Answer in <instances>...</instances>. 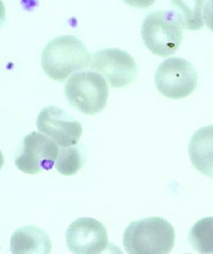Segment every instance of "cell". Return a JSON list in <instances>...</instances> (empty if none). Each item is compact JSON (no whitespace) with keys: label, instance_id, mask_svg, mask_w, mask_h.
I'll list each match as a JSON object with an SVG mask.
<instances>
[{"label":"cell","instance_id":"cell-4","mask_svg":"<svg viewBox=\"0 0 213 254\" xmlns=\"http://www.w3.org/2000/svg\"><path fill=\"white\" fill-rule=\"evenodd\" d=\"M64 92L70 105L85 115L102 112L107 105L108 84L102 75L92 71L73 74L65 83Z\"/></svg>","mask_w":213,"mask_h":254},{"label":"cell","instance_id":"cell-13","mask_svg":"<svg viewBox=\"0 0 213 254\" xmlns=\"http://www.w3.org/2000/svg\"><path fill=\"white\" fill-rule=\"evenodd\" d=\"M176 14L183 27L191 30L201 29L203 23L202 7L204 1H172Z\"/></svg>","mask_w":213,"mask_h":254},{"label":"cell","instance_id":"cell-15","mask_svg":"<svg viewBox=\"0 0 213 254\" xmlns=\"http://www.w3.org/2000/svg\"><path fill=\"white\" fill-rule=\"evenodd\" d=\"M203 18L206 25L213 32V0L208 1L203 9Z\"/></svg>","mask_w":213,"mask_h":254},{"label":"cell","instance_id":"cell-3","mask_svg":"<svg viewBox=\"0 0 213 254\" xmlns=\"http://www.w3.org/2000/svg\"><path fill=\"white\" fill-rule=\"evenodd\" d=\"M141 34L144 44L151 53L167 58L180 47L183 26L173 11H156L144 19Z\"/></svg>","mask_w":213,"mask_h":254},{"label":"cell","instance_id":"cell-17","mask_svg":"<svg viewBox=\"0 0 213 254\" xmlns=\"http://www.w3.org/2000/svg\"></svg>","mask_w":213,"mask_h":254},{"label":"cell","instance_id":"cell-14","mask_svg":"<svg viewBox=\"0 0 213 254\" xmlns=\"http://www.w3.org/2000/svg\"><path fill=\"white\" fill-rule=\"evenodd\" d=\"M85 159L79 146H70L59 149L56 169L60 174L72 176L84 167Z\"/></svg>","mask_w":213,"mask_h":254},{"label":"cell","instance_id":"cell-9","mask_svg":"<svg viewBox=\"0 0 213 254\" xmlns=\"http://www.w3.org/2000/svg\"><path fill=\"white\" fill-rule=\"evenodd\" d=\"M66 244L74 254H100L108 245L107 231L93 218H78L66 232Z\"/></svg>","mask_w":213,"mask_h":254},{"label":"cell","instance_id":"cell-2","mask_svg":"<svg viewBox=\"0 0 213 254\" xmlns=\"http://www.w3.org/2000/svg\"><path fill=\"white\" fill-rule=\"evenodd\" d=\"M91 56L81 40L63 35L51 40L42 55V66L51 79L63 82L68 76L88 67Z\"/></svg>","mask_w":213,"mask_h":254},{"label":"cell","instance_id":"cell-10","mask_svg":"<svg viewBox=\"0 0 213 254\" xmlns=\"http://www.w3.org/2000/svg\"><path fill=\"white\" fill-rule=\"evenodd\" d=\"M188 148L193 167L213 179V125L198 130L191 137Z\"/></svg>","mask_w":213,"mask_h":254},{"label":"cell","instance_id":"cell-11","mask_svg":"<svg viewBox=\"0 0 213 254\" xmlns=\"http://www.w3.org/2000/svg\"><path fill=\"white\" fill-rule=\"evenodd\" d=\"M52 244L46 232L36 226H24L14 232L10 241L12 254H50Z\"/></svg>","mask_w":213,"mask_h":254},{"label":"cell","instance_id":"cell-16","mask_svg":"<svg viewBox=\"0 0 213 254\" xmlns=\"http://www.w3.org/2000/svg\"><path fill=\"white\" fill-rule=\"evenodd\" d=\"M100 254H124L119 247L113 243H109Z\"/></svg>","mask_w":213,"mask_h":254},{"label":"cell","instance_id":"cell-7","mask_svg":"<svg viewBox=\"0 0 213 254\" xmlns=\"http://www.w3.org/2000/svg\"><path fill=\"white\" fill-rule=\"evenodd\" d=\"M91 68L101 73L111 87H127L137 77V66L134 58L119 49H106L97 52L92 59Z\"/></svg>","mask_w":213,"mask_h":254},{"label":"cell","instance_id":"cell-8","mask_svg":"<svg viewBox=\"0 0 213 254\" xmlns=\"http://www.w3.org/2000/svg\"><path fill=\"white\" fill-rule=\"evenodd\" d=\"M37 125L39 131L62 148L76 145L83 133L81 123L56 106L43 109L38 116Z\"/></svg>","mask_w":213,"mask_h":254},{"label":"cell","instance_id":"cell-1","mask_svg":"<svg viewBox=\"0 0 213 254\" xmlns=\"http://www.w3.org/2000/svg\"><path fill=\"white\" fill-rule=\"evenodd\" d=\"M175 238L173 227L164 218L154 217L131 222L123 244L128 254H170Z\"/></svg>","mask_w":213,"mask_h":254},{"label":"cell","instance_id":"cell-5","mask_svg":"<svg viewBox=\"0 0 213 254\" xmlns=\"http://www.w3.org/2000/svg\"><path fill=\"white\" fill-rule=\"evenodd\" d=\"M155 82L160 93L172 99L185 98L192 94L198 84L197 72L185 59H166L156 70Z\"/></svg>","mask_w":213,"mask_h":254},{"label":"cell","instance_id":"cell-6","mask_svg":"<svg viewBox=\"0 0 213 254\" xmlns=\"http://www.w3.org/2000/svg\"><path fill=\"white\" fill-rule=\"evenodd\" d=\"M59 148L53 140L37 132L28 134L23 139L15 163L26 174L35 175L53 167L57 160Z\"/></svg>","mask_w":213,"mask_h":254},{"label":"cell","instance_id":"cell-12","mask_svg":"<svg viewBox=\"0 0 213 254\" xmlns=\"http://www.w3.org/2000/svg\"><path fill=\"white\" fill-rule=\"evenodd\" d=\"M189 244L200 254H213V217L198 221L189 232Z\"/></svg>","mask_w":213,"mask_h":254}]
</instances>
